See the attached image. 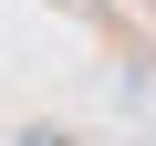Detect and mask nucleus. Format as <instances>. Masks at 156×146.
Instances as JSON below:
<instances>
[{"mask_svg": "<svg viewBox=\"0 0 156 146\" xmlns=\"http://www.w3.org/2000/svg\"><path fill=\"white\" fill-rule=\"evenodd\" d=\"M21 146H73V136H52V125H42V136H21Z\"/></svg>", "mask_w": 156, "mask_h": 146, "instance_id": "obj_1", "label": "nucleus"}]
</instances>
